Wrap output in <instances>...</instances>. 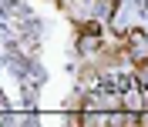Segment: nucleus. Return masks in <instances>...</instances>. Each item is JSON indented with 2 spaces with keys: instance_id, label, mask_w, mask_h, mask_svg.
<instances>
[{
  "instance_id": "obj_1",
  "label": "nucleus",
  "mask_w": 148,
  "mask_h": 127,
  "mask_svg": "<svg viewBox=\"0 0 148 127\" xmlns=\"http://www.w3.org/2000/svg\"><path fill=\"white\" fill-rule=\"evenodd\" d=\"M81 107L84 110H104V114H111V110H118V94L111 91H101V87H98V91H88L84 94V100H81Z\"/></svg>"
},
{
  "instance_id": "obj_2",
  "label": "nucleus",
  "mask_w": 148,
  "mask_h": 127,
  "mask_svg": "<svg viewBox=\"0 0 148 127\" xmlns=\"http://www.w3.org/2000/svg\"><path fill=\"white\" fill-rule=\"evenodd\" d=\"M125 54L131 57V63L148 60V37L141 34V30H128V34H125Z\"/></svg>"
},
{
  "instance_id": "obj_3",
  "label": "nucleus",
  "mask_w": 148,
  "mask_h": 127,
  "mask_svg": "<svg viewBox=\"0 0 148 127\" xmlns=\"http://www.w3.org/2000/svg\"><path fill=\"white\" fill-rule=\"evenodd\" d=\"M135 84H138L141 91H148V60L135 63Z\"/></svg>"
}]
</instances>
